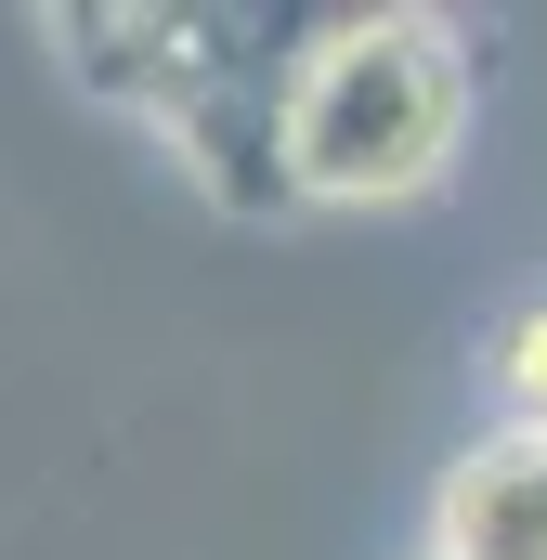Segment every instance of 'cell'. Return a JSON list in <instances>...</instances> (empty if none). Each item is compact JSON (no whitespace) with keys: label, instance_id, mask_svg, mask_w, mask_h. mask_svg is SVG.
<instances>
[{"label":"cell","instance_id":"1","mask_svg":"<svg viewBox=\"0 0 547 560\" xmlns=\"http://www.w3.org/2000/svg\"><path fill=\"white\" fill-rule=\"evenodd\" d=\"M469 118V52L430 13H339L313 26L300 79H287V196L326 209H379L417 196Z\"/></svg>","mask_w":547,"mask_h":560},{"label":"cell","instance_id":"2","mask_svg":"<svg viewBox=\"0 0 547 560\" xmlns=\"http://www.w3.org/2000/svg\"><path fill=\"white\" fill-rule=\"evenodd\" d=\"M430 560H547V430H482L443 469Z\"/></svg>","mask_w":547,"mask_h":560},{"label":"cell","instance_id":"3","mask_svg":"<svg viewBox=\"0 0 547 560\" xmlns=\"http://www.w3.org/2000/svg\"><path fill=\"white\" fill-rule=\"evenodd\" d=\"M496 392H509V430H547V300L509 313V339H496Z\"/></svg>","mask_w":547,"mask_h":560}]
</instances>
